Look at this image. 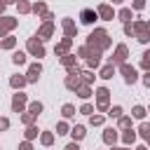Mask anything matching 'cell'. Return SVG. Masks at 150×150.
<instances>
[{"label": "cell", "mask_w": 150, "mask_h": 150, "mask_svg": "<svg viewBox=\"0 0 150 150\" xmlns=\"http://www.w3.org/2000/svg\"><path fill=\"white\" fill-rule=\"evenodd\" d=\"M94 42H96L101 49L108 47V35H105V30H96V33H91V35H89V45H94Z\"/></svg>", "instance_id": "cell-1"}, {"label": "cell", "mask_w": 150, "mask_h": 150, "mask_svg": "<svg viewBox=\"0 0 150 150\" xmlns=\"http://www.w3.org/2000/svg\"><path fill=\"white\" fill-rule=\"evenodd\" d=\"M28 49H30L33 54H38V56H42V54H45V49H42V45H40L38 40H30V42H28Z\"/></svg>", "instance_id": "cell-2"}, {"label": "cell", "mask_w": 150, "mask_h": 150, "mask_svg": "<svg viewBox=\"0 0 150 150\" xmlns=\"http://www.w3.org/2000/svg\"><path fill=\"white\" fill-rule=\"evenodd\" d=\"M122 73H124L127 82H136V70H134L131 66H124V68H122Z\"/></svg>", "instance_id": "cell-3"}, {"label": "cell", "mask_w": 150, "mask_h": 150, "mask_svg": "<svg viewBox=\"0 0 150 150\" xmlns=\"http://www.w3.org/2000/svg\"><path fill=\"white\" fill-rule=\"evenodd\" d=\"M12 105H14V110H21V108L26 105V96H23V94H16L14 101H12Z\"/></svg>", "instance_id": "cell-4"}, {"label": "cell", "mask_w": 150, "mask_h": 150, "mask_svg": "<svg viewBox=\"0 0 150 150\" xmlns=\"http://www.w3.org/2000/svg\"><path fill=\"white\" fill-rule=\"evenodd\" d=\"M82 21H84V23H91V21H96V12H91V9H84V12H82Z\"/></svg>", "instance_id": "cell-5"}, {"label": "cell", "mask_w": 150, "mask_h": 150, "mask_svg": "<svg viewBox=\"0 0 150 150\" xmlns=\"http://www.w3.org/2000/svg\"><path fill=\"white\" fill-rule=\"evenodd\" d=\"M108 103V89H98V108H105Z\"/></svg>", "instance_id": "cell-6"}, {"label": "cell", "mask_w": 150, "mask_h": 150, "mask_svg": "<svg viewBox=\"0 0 150 150\" xmlns=\"http://www.w3.org/2000/svg\"><path fill=\"white\" fill-rule=\"evenodd\" d=\"M98 14H101L103 19H112V9H110L108 5H101V7H98Z\"/></svg>", "instance_id": "cell-7"}, {"label": "cell", "mask_w": 150, "mask_h": 150, "mask_svg": "<svg viewBox=\"0 0 150 150\" xmlns=\"http://www.w3.org/2000/svg\"><path fill=\"white\" fill-rule=\"evenodd\" d=\"M38 75H40V63H35V66H30V70H28V80L33 82V80H38Z\"/></svg>", "instance_id": "cell-8"}, {"label": "cell", "mask_w": 150, "mask_h": 150, "mask_svg": "<svg viewBox=\"0 0 150 150\" xmlns=\"http://www.w3.org/2000/svg\"><path fill=\"white\" fill-rule=\"evenodd\" d=\"M14 23H16L14 19H2V21H0V33H2V30H9Z\"/></svg>", "instance_id": "cell-9"}, {"label": "cell", "mask_w": 150, "mask_h": 150, "mask_svg": "<svg viewBox=\"0 0 150 150\" xmlns=\"http://www.w3.org/2000/svg\"><path fill=\"white\" fill-rule=\"evenodd\" d=\"M124 56H127V47H117V54H115V61H124Z\"/></svg>", "instance_id": "cell-10"}, {"label": "cell", "mask_w": 150, "mask_h": 150, "mask_svg": "<svg viewBox=\"0 0 150 150\" xmlns=\"http://www.w3.org/2000/svg\"><path fill=\"white\" fill-rule=\"evenodd\" d=\"M103 138H105V143H115V138H117V134H115V131H112V129H108V131H105V136H103Z\"/></svg>", "instance_id": "cell-11"}, {"label": "cell", "mask_w": 150, "mask_h": 150, "mask_svg": "<svg viewBox=\"0 0 150 150\" xmlns=\"http://www.w3.org/2000/svg\"><path fill=\"white\" fill-rule=\"evenodd\" d=\"M101 77H112V66H105L101 70Z\"/></svg>", "instance_id": "cell-12"}, {"label": "cell", "mask_w": 150, "mask_h": 150, "mask_svg": "<svg viewBox=\"0 0 150 150\" xmlns=\"http://www.w3.org/2000/svg\"><path fill=\"white\" fill-rule=\"evenodd\" d=\"M63 28H66V33H68V35H73V33H75V28H73V23H70V21H63Z\"/></svg>", "instance_id": "cell-13"}, {"label": "cell", "mask_w": 150, "mask_h": 150, "mask_svg": "<svg viewBox=\"0 0 150 150\" xmlns=\"http://www.w3.org/2000/svg\"><path fill=\"white\" fill-rule=\"evenodd\" d=\"M23 61H26V54L16 52V54H14V63H23Z\"/></svg>", "instance_id": "cell-14"}, {"label": "cell", "mask_w": 150, "mask_h": 150, "mask_svg": "<svg viewBox=\"0 0 150 150\" xmlns=\"http://www.w3.org/2000/svg\"><path fill=\"white\" fill-rule=\"evenodd\" d=\"M63 115H66V117L75 115V108H73V105H63Z\"/></svg>", "instance_id": "cell-15"}, {"label": "cell", "mask_w": 150, "mask_h": 150, "mask_svg": "<svg viewBox=\"0 0 150 150\" xmlns=\"http://www.w3.org/2000/svg\"><path fill=\"white\" fill-rule=\"evenodd\" d=\"M73 136H75V138H82V136H84V129H82V127H75V129H73Z\"/></svg>", "instance_id": "cell-16"}, {"label": "cell", "mask_w": 150, "mask_h": 150, "mask_svg": "<svg viewBox=\"0 0 150 150\" xmlns=\"http://www.w3.org/2000/svg\"><path fill=\"white\" fill-rule=\"evenodd\" d=\"M143 115H145V110H143L141 105H136V108H134V117H143Z\"/></svg>", "instance_id": "cell-17"}, {"label": "cell", "mask_w": 150, "mask_h": 150, "mask_svg": "<svg viewBox=\"0 0 150 150\" xmlns=\"http://www.w3.org/2000/svg\"><path fill=\"white\" fill-rule=\"evenodd\" d=\"M141 134H143L145 138H150V124H143V127H141Z\"/></svg>", "instance_id": "cell-18"}, {"label": "cell", "mask_w": 150, "mask_h": 150, "mask_svg": "<svg viewBox=\"0 0 150 150\" xmlns=\"http://www.w3.org/2000/svg\"><path fill=\"white\" fill-rule=\"evenodd\" d=\"M120 16H122L124 21H129V16H131V9H122V12H120Z\"/></svg>", "instance_id": "cell-19"}, {"label": "cell", "mask_w": 150, "mask_h": 150, "mask_svg": "<svg viewBox=\"0 0 150 150\" xmlns=\"http://www.w3.org/2000/svg\"><path fill=\"white\" fill-rule=\"evenodd\" d=\"M23 82H26V80H23V77H12V84H14V87H21V84H23Z\"/></svg>", "instance_id": "cell-20"}, {"label": "cell", "mask_w": 150, "mask_h": 150, "mask_svg": "<svg viewBox=\"0 0 150 150\" xmlns=\"http://www.w3.org/2000/svg\"><path fill=\"white\" fill-rule=\"evenodd\" d=\"M40 110H42V105H40V103H33V105H30V112H33V115H38Z\"/></svg>", "instance_id": "cell-21"}, {"label": "cell", "mask_w": 150, "mask_h": 150, "mask_svg": "<svg viewBox=\"0 0 150 150\" xmlns=\"http://www.w3.org/2000/svg\"><path fill=\"white\" fill-rule=\"evenodd\" d=\"M49 33H52V23H47V26L40 30V35H49Z\"/></svg>", "instance_id": "cell-22"}, {"label": "cell", "mask_w": 150, "mask_h": 150, "mask_svg": "<svg viewBox=\"0 0 150 150\" xmlns=\"http://www.w3.org/2000/svg\"><path fill=\"white\" fill-rule=\"evenodd\" d=\"M80 96L87 98V96H89V89H87V87H80Z\"/></svg>", "instance_id": "cell-23"}, {"label": "cell", "mask_w": 150, "mask_h": 150, "mask_svg": "<svg viewBox=\"0 0 150 150\" xmlns=\"http://www.w3.org/2000/svg\"><path fill=\"white\" fill-rule=\"evenodd\" d=\"M124 141L131 143V141H134V131H127V134H124Z\"/></svg>", "instance_id": "cell-24"}, {"label": "cell", "mask_w": 150, "mask_h": 150, "mask_svg": "<svg viewBox=\"0 0 150 150\" xmlns=\"http://www.w3.org/2000/svg\"><path fill=\"white\" fill-rule=\"evenodd\" d=\"M12 45H14V38H7V40L2 42V47H12Z\"/></svg>", "instance_id": "cell-25"}, {"label": "cell", "mask_w": 150, "mask_h": 150, "mask_svg": "<svg viewBox=\"0 0 150 150\" xmlns=\"http://www.w3.org/2000/svg\"><path fill=\"white\" fill-rule=\"evenodd\" d=\"M42 143H47V145H49V143H52V134H45V136H42Z\"/></svg>", "instance_id": "cell-26"}, {"label": "cell", "mask_w": 150, "mask_h": 150, "mask_svg": "<svg viewBox=\"0 0 150 150\" xmlns=\"http://www.w3.org/2000/svg\"><path fill=\"white\" fill-rule=\"evenodd\" d=\"M120 112H122V110H120V108H117V105H115V108H112V110H110V115H112V117H117V115H120Z\"/></svg>", "instance_id": "cell-27"}, {"label": "cell", "mask_w": 150, "mask_h": 150, "mask_svg": "<svg viewBox=\"0 0 150 150\" xmlns=\"http://www.w3.org/2000/svg\"><path fill=\"white\" fill-rule=\"evenodd\" d=\"M101 122H103V117H98V115H96V117H91V124H101Z\"/></svg>", "instance_id": "cell-28"}, {"label": "cell", "mask_w": 150, "mask_h": 150, "mask_svg": "<svg viewBox=\"0 0 150 150\" xmlns=\"http://www.w3.org/2000/svg\"><path fill=\"white\" fill-rule=\"evenodd\" d=\"M7 124H9L7 120H0V129H7Z\"/></svg>", "instance_id": "cell-29"}, {"label": "cell", "mask_w": 150, "mask_h": 150, "mask_svg": "<svg viewBox=\"0 0 150 150\" xmlns=\"http://www.w3.org/2000/svg\"><path fill=\"white\" fill-rule=\"evenodd\" d=\"M66 150H80V148H77V145H75V143H70V145H68V148H66Z\"/></svg>", "instance_id": "cell-30"}, {"label": "cell", "mask_w": 150, "mask_h": 150, "mask_svg": "<svg viewBox=\"0 0 150 150\" xmlns=\"http://www.w3.org/2000/svg\"><path fill=\"white\" fill-rule=\"evenodd\" d=\"M21 150H30V145H28V143H23V145H21Z\"/></svg>", "instance_id": "cell-31"}, {"label": "cell", "mask_w": 150, "mask_h": 150, "mask_svg": "<svg viewBox=\"0 0 150 150\" xmlns=\"http://www.w3.org/2000/svg\"><path fill=\"white\" fill-rule=\"evenodd\" d=\"M145 84H148V87H150V73H148V75H145Z\"/></svg>", "instance_id": "cell-32"}, {"label": "cell", "mask_w": 150, "mask_h": 150, "mask_svg": "<svg viewBox=\"0 0 150 150\" xmlns=\"http://www.w3.org/2000/svg\"><path fill=\"white\" fill-rule=\"evenodd\" d=\"M2 9H5V2H0V12H2Z\"/></svg>", "instance_id": "cell-33"}, {"label": "cell", "mask_w": 150, "mask_h": 150, "mask_svg": "<svg viewBox=\"0 0 150 150\" xmlns=\"http://www.w3.org/2000/svg\"><path fill=\"white\" fill-rule=\"evenodd\" d=\"M115 2H122V0H115Z\"/></svg>", "instance_id": "cell-34"}, {"label": "cell", "mask_w": 150, "mask_h": 150, "mask_svg": "<svg viewBox=\"0 0 150 150\" xmlns=\"http://www.w3.org/2000/svg\"><path fill=\"white\" fill-rule=\"evenodd\" d=\"M9 2H12V0H9Z\"/></svg>", "instance_id": "cell-35"}]
</instances>
